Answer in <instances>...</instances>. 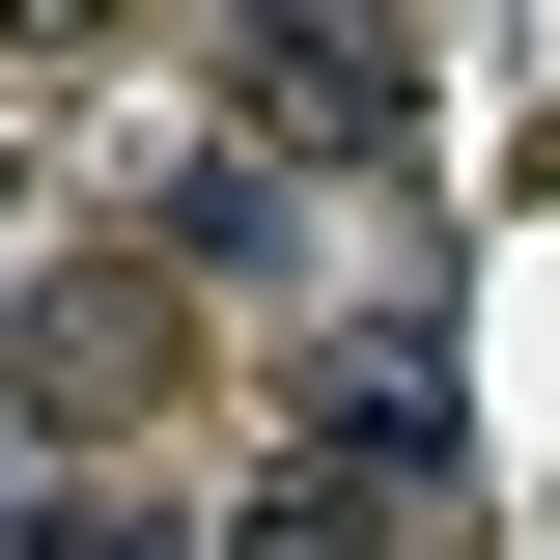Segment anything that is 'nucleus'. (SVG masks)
<instances>
[{"mask_svg":"<svg viewBox=\"0 0 560 560\" xmlns=\"http://www.w3.org/2000/svg\"><path fill=\"white\" fill-rule=\"evenodd\" d=\"M168 364H197L168 253H84V280H28V308H0V420H28V448H140V420H168Z\"/></svg>","mask_w":560,"mask_h":560,"instance_id":"obj_1","label":"nucleus"},{"mask_svg":"<svg viewBox=\"0 0 560 560\" xmlns=\"http://www.w3.org/2000/svg\"><path fill=\"white\" fill-rule=\"evenodd\" d=\"M224 113H253L280 168H393V140L448 113V57H420V28H224Z\"/></svg>","mask_w":560,"mask_h":560,"instance_id":"obj_2","label":"nucleus"},{"mask_svg":"<svg viewBox=\"0 0 560 560\" xmlns=\"http://www.w3.org/2000/svg\"><path fill=\"white\" fill-rule=\"evenodd\" d=\"M280 448H364V477H448V308H337V337H308V393H280Z\"/></svg>","mask_w":560,"mask_h":560,"instance_id":"obj_3","label":"nucleus"},{"mask_svg":"<svg viewBox=\"0 0 560 560\" xmlns=\"http://www.w3.org/2000/svg\"><path fill=\"white\" fill-rule=\"evenodd\" d=\"M224 560H477V533H448V477H364V448H253Z\"/></svg>","mask_w":560,"mask_h":560,"instance_id":"obj_4","label":"nucleus"},{"mask_svg":"<svg viewBox=\"0 0 560 560\" xmlns=\"http://www.w3.org/2000/svg\"><path fill=\"white\" fill-rule=\"evenodd\" d=\"M0 560H197V533H168V504H113V477H84V504H28V533H0Z\"/></svg>","mask_w":560,"mask_h":560,"instance_id":"obj_5","label":"nucleus"},{"mask_svg":"<svg viewBox=\"0 0 560 560\" xmlns=\"http://www.w3.org/2000/svg\"><path fill=\"white\" fill-rule=\"evenodd\" d=\"M0 197H28V113H0Z\"/></svg>","mask_w":560,"mask_h":560,"instance_id":"obj_6","label":"nucleus"}]
</instances>
